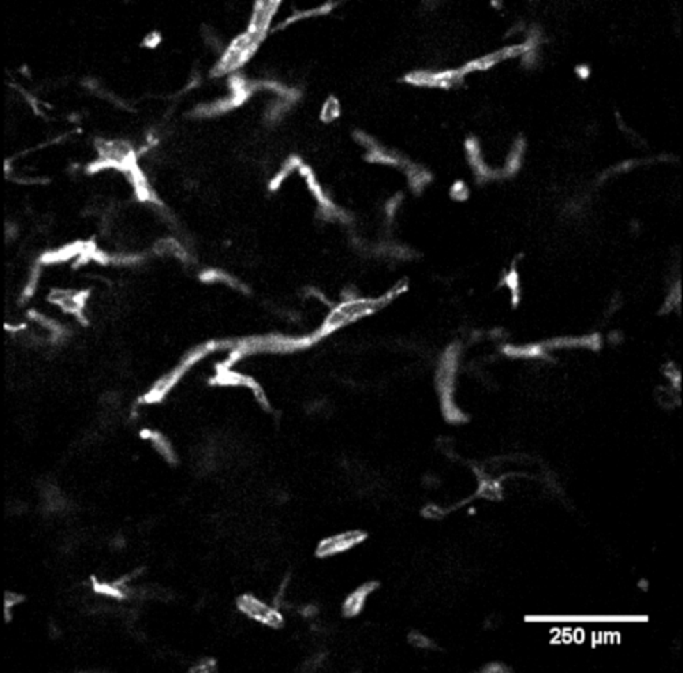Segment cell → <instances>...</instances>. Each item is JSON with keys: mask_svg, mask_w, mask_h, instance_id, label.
<instances>
[{"mask_svg": "<svg viewBox=\"0 0 683 673\" xmlns=\"http://www.w3.org/2000/svg\"><path fill=\"white\" fill-rule=\"evenodd\" d=\"M238 605H239V609L243 613H246L249 617H252L257 622H262L268 626L278 627L283 622V619L278 610L269 608L263 601L255 599L252 596L242 597L239 599Z\"/></svg>", "mask_w": 683, "mask_h": 673, "instance_id": "obj_1", "label": "cell"}, {"mask_svg": "<svg viewBox=\"0 0 683 673\" xmlns=\"http://www.w3.org/2000/svg\"><path fill=\"white\" fill-rule=\"evenodd\" d=\"M361 540H362V534L360 533H346V534L335 535L320 545V553L326 556L339 553L358 544Z\"/></svg>", "mask_w": 683, "mask_h": 673, "instance_id": "obj_2", "label": "cell"}, {"mask_svg": "<svg viewBox=\"0 0 683 673\" xmlns=\"http://www.w3.org/2000/svg\"><path fill=\"white\" fill-rule=\"evenodd\" d=\"M339 113H341V111H339V104H338V102H337V100H334V99H330V100H328V102L324 104V107H323L321 116H323V119H324V120H332V119H335V117L339 115Z\"/></svg>", "mask_w": 683, "mask_h": 673, "instance_id": "obj_3", "label": "cell"}]
</instances>
